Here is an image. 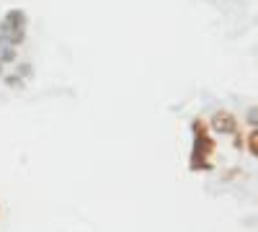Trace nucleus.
Returning a JSON list of instances; mask_svg holds the SVG:
<instances>
[{"label": "nucleus", "mask_w": 258, "mask_h": 232, "mask_svg": "<svg viewBox=\"0 0 258 232\" xmlns=\"http://www.w3.org/2000/svg\"><path fill=\"white\" fill-rule=\"evenodd\" d=\"M0 72H3V65H0Z\"/></svg>", "instance_id": "1a4fd4ad"}, {"label": "nucleus", "mask_w": 258, "mask_h": 232, "mask_svg": "<svg viewBox=\"0 0 258 232\" xmlns=\"http://www.w3.org/2000/svg\"><path fill=\"white\" fill-rule=\"evenodd\" d=\"M8 62H16V52H13V47L0 49V65H8Z\"/></svg>", "instance_id": "20e7f679"}, {"label": "nucleus", "mask_w": 258, "mask_h": 232, "mask_svg": "<svg viewBox=\"0 0 258 232\" xmlns=\"http://www.w3.org/2000/svg\"><path fill=\"white\" fill-rule=\"evenodd\" d=\"M207 129H209V124H207L204 119H194V124H191V132H194V134H204Z\"/></svg>", "instance_id": "423d86ee"}, {"label": "nucleus", "mask_w": 258, "mask_h": 232, "mask_svg": "<svg viewBox=\"0 0 258 232\" xmlns=\"http://www.w3.org/2000/svg\"><path fill=\"white\" fill-rule=\"evenodd\" d=\"M245 124L253 126V129H258V106L248 109V114H245Z\"/></svg>", "instance_id": "39448f33"}, {"label": "nucleus", "mask_w": 258, "mask_h": 232, "mask_svg": "<svg viewBox=\"0 0 258 232\" xmlns=\"http://www.w3.org/2000/svg\"><path fill=\"white\" fill-rule=\"evenodd\" d=\"M245 150H248L253 158H258V129H250V132H248V137H245Z\"/></svg>", "instance_id": "7ed1b4c3"}, {"label": "nucleus", "mask_w": 258, "mask_h": 232, "mask_svg": "<svg viewBox=\"0 0 258 232\" xmlns=\"http://www.w3.org/2000/svg\"><path fill=\"white\" fill-rule=\"evenodd\" d=\"M207 124H209V129H212L214 134H222V137H227V134H238V132H240L238 119H235V114L227 111V109L214 111L212 119H209Z\"/></svg>", "instance_id": "f257e3e1"}, {"label": "nucleus", "mask_w": 258, "mask_h": 232, "mask_svg": "<svg viewBox=\"0 0 258 232\" xmlns=\"http://www.w3.org/2000/svg\"><path fill=\"white\" fill-rule=\"evenodd\" d=\"M3 80H6L8 88H21V78H18V75H8V78H3Z\"/></svg>", "instance_id": "6e6552de"}, {"label": "nucleus", "mask_w": 258, "mask_h": 232, "mask_svg": "<svg viewBox=\"0 0 258 232\" xmlns=\"http://www.w3.org/2000/svg\"><path fill=\"white\" fill-rule=\"evenodd\" d=\"M24 26H26V13H24V11H8L3 26H0V34L11 36V34H16V31H24Z\"/></svg>", "instance_id": "f03ea898"}, {"label": "nucleus", "mask_w": 258, "mask_h": 232, "mask_svg": "<svg viewBox=\"0 0 258 232\" xmlns=\"http://www.w3.org/2000/svg\"><path fill=\"white\" fill-rule=\"evenodd\" d=\"M31 72H34V67L29 65V62H24V65H18V78L24 80V78H31Z\"/></svg>", "instance_id": "0eeeda50"}]
</instances>
